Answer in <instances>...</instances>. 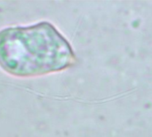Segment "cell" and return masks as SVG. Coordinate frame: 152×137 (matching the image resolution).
<instances>
[{
	"label": "cell",
	"instance_id": "1",
	"mask_svg": "<svg viewBox=\"0 0 152 137\" xmlns=\"http://www.w3.org/2000/svg\"><path fill=\"white\" fill-rule=\"evenodd\" d=\"M57 38L48 23L0 31V66L20 77L37 76L57 68Z\"/></svg>",
	"mask_w": 152,
	"mask_h": 137
}]
</instances>
